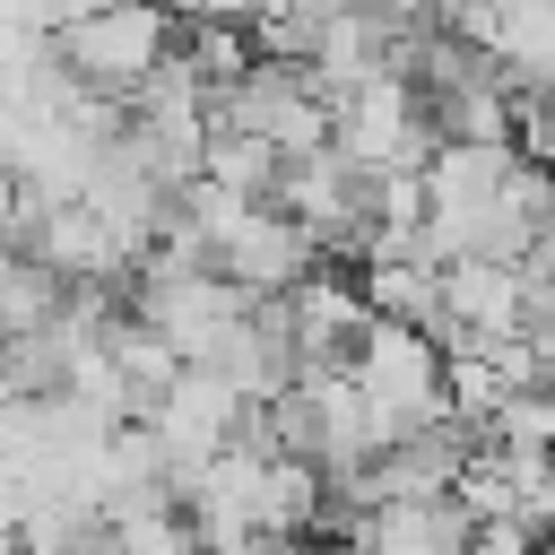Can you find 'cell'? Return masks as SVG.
<instances>
[{"mask_svg": "<svg viewBox=\"0 0 555 555\" xmlns=\"http://www.w3.org/2000/svg\"><path fill=\"white\" fill-rule=\"evenodd\" d=\"M321 555H347V546H321Z\"/></svg>", "mask_w": 555, "mask_h": 555, "instance_id": "obj_17", "label": "cell"}, {"mask_svg": "<svg viewBox=\"0 0 555 555\" xmlns=\"http://www.w3.org/2000/svg\"><path fill=\"white\" fill-rule=\"evenodd\" d=\"M373 321H399V330H425L442 347V260H364L356 269Z\"/></svg>", "mask_w": 555, "mask_h": 555, "instance_id": "obj_10", "label": "cell"}, {"mask_svg": "<svg viewBox=\"0 0 555 555\" xmlns=\"http://www.w3.org/2000/svg\"><path fill=\"white\" fill-rule=\"evenodd\" d=\"M251 312V295H234L217 269H130V321L156 330L182 364H208V347Z\"/></svg>", "mask_w": 555, "mask_h": 555, "instance_id": "obj_5", "label": "cell"}, {"mask_svg": "<svg viewBox=\"0 0 555 555\" xmlns=\"http://www.w3.org/2000/svg\"><path fill=\"white\" fill-rule=\"evenodd\" d=\"M286 330H295V364H304V382L347 373L356 347L373 338V304H364L356 269H312V278L286 295Z\"/></svg>", "mask_w": 555, "mask_h": 555, "instance_id": "obj_6", "label": "cell"}, {"mask_svg": "<svg viewBox=\"0 0 555 555\" xmlns=\"http://www.w3.org/2000/svg\"><path fill=\"white\" fill-rule=\"evenodd\" d=\"M234 425H243V399H234L217 373H199V364H182L173 390H165L156 416H147V434L165 442L173 477H191V468H208L217 451H234Z\"/></svg>", "mask_w": 555, "mask_h": 555, "instance_id": "obj_7", "label": "cell"}, {"mask_svg": "<svg viewBox=\"0 0 555 555\" xmlns=\"http://www.w3.org/2000/svg\"><path fill=\"white\" fill-rule=\"evenodd\" d=\"M347 382L364 390V408H373V425H382V451H390L399 434H416V425L451 416V364H442V347H434L425 330L373 321V338L356 347Z\"/></svg>", "mask_w": 555, "mask_h": 555, "instance_id": "obj_2", "label": "cell"}, {"mask_svg": "<svg viewBox=\"0 0 555 555\" xmlns=\"http://www.w3.org/2000/svg\"><path fill=\"white\" fill-rule=\"evenodd\" d=\"M0 555H26V546H17V538H0Z\"/></svg>", "mask_w": 555, "mask_h": 555, "instance_id": "obj_16", "label": "cell"}, {"mask_svg": "<svg viewBox=\"0 0 555 555\" xmlns=\"http://www.w3.org/2000/svg\"><path fill=\"white\" fill-rule=\"evenodd\" d=\"M52 52H61V69H69L87 95H104V104L130 113V95L182 52V17H173L165 0H104V9H87L69 35H52Z\"/></svg>", "mask_w": 555, "mask_h": 555, "instance_id": "obj_1", "label": "cell"}, {"mask_svg": "<svg viewBox=\"0 0 555 555\" xmlns=\"http://www.w3.org/2000/svg\"><path fill=\"white\" fill-rule=\"evenodd\" d=\"M69 373H78V338L61 321H43L26 338H0V390L9 399H69Z\"/></svg>", "mask_w": 555, "mask_h": 555, "instance_id": "obj_11", "label": "cell"}, {"mask_svg": "<svg viewBox=\"0 0 555 555\" xmlns=\"http://www.w3.org/2000/svg\"><path fill=\"white\" fill-rule=\"evenodd\" d=\"M208 121H217V130H243V139H260V147H278V165L330 147V104L312 95L304 61H269V52H260L234 87L208 95Z\"/></svg>", "mask_w": 555, "mask_h": 555, "instance_id": "obj_3", "label": "cell"}, {"mask_svg": "<svg viewBox=\"0 0 555 555\" xmlns=\"http://www.w3.org/2000/svg\"><path fill=\"white\" fill-rule=\"evenodd\" d=\"M69 555H121V538H113V529H95V538H78Z\"/></svg>", "mask_w": 555, "mask_h": 555, "instance_id": "obj_15", "label": "cell"}, {"mask_svg": "<svg viewBox=\"0 0 555 555\" xmlns=\"http://www.w3.org/2000/svg\"><path fill=\"white\" fill-rule=\"evenodd\" d=\"M243 555H321V538H278V529H260Z\"/></svg>", "mask_w": 555, "mask_h": 555, "instance_id": "obj_14", "label": "cell"}, {"mask_svg": "<svg viewBox=\"0 0 555 555\" xmlns=\"http://www.w3.org/2000/svg\"><path fill=\"white\" fill-rule=\"evenodd\" d=\"M477 538V520L460 512V494H425V503H373L356 512V529L338 538L347 555H460Z\"/></svg>", "mask_w": 555, "mask_h": 555, "instance_id": "obj_9", "label": "cell"}, {"mask_svg": "<svg viewBox=\"0 0 555 555\" xmlns=\"http://www.w3.org/2000/svg\"><path fill=\"white\" fill-rule=\"evenodd\" d=\"M468 338H520V260H442V356Z\"/></svg>", "mask_w": 555, "mask_h": 555, "instance_id": "obj_8", "label": "cell"}, {"mask_svg": "<svg viewBox=\"0 0 555 555\" xmlns=\"http://www.w3.org/2000/svg\"><path fill=\"white\" fill-rule=\"evenodd\" d=\"M330 147H338L347 165H364V173H425L434 147H442V130H434V113H425V87L399 78V69H382V78H364V87L330 113Z\"/></svg>", "mask_w": 555, "mask_h": 555, "instance_id": "obj_4", "label": "cell"}, {"mask_svg": "<svg viewBox=\"0 0 555 555\" xmlns=\"http://www.w3.org/2000/svg\"><path fill=\"white\" fill-rule=\"evenodd\" d=\"M199 182H217L225 199H251V208H260V199H278V147L208 121V165H199Z\"/></svg>", "mask_w": 555, "mask_h": 555, "instance_id": "obj_12", "label": "cell"}, {"mask_svg": "<svg viewBox=\"0 0 555 555\" xmlns=\"http://www.w3.org/2000/svg\"><path fill=\"white\" fill-rule=\"evenodd\" d=\"M113 538H121V555H199V538H191V520L173 512V503H147V512H121V520H104Z\"/></svg>", "mask_w": 555, "mask_h": 555, "instance_id": "obj_13", "label": "cell"}]
</instances>
